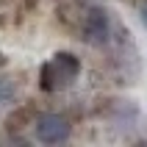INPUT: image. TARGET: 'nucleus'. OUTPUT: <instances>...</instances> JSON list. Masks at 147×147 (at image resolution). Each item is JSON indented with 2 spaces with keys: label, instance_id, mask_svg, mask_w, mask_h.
<instances>
[{
  "label": "nucleus",
  "instance_id": "nucleus-1",
  "mask_svg": "<svg viewBox=\"0 0 147 147\" xmlns=\"http://www.w3.org/2000/svg\"><path fill=\"white\" fill-rule=\"evenodd\" d=\"M78 72H81L78 56H72V53H56L50 61L42 64L39 83H42L45 92H58V89H64V86H69L78 78Z\"/></svg>",
  "mask_w": 147,
  "mask_h": 147
},
{
  "label": "nucleus",
  "instance_id": "nucleus-2",
  "mask_svg": "<svg viewBox=\"0 0 147 147\" xmlns=\"http://www.w3.org/2000/svg\"><path fill=\"white\" fill-rule=\"evenodd\" d=\"M75 28L81 33V39L89 42V45H103L111 36V20L100 6H86L81 11V17H78Z\"/></svg>",
  "mask_w": 147,
  "mask_h": 147
},
{
  "label": "nucleus",
  "instance_id": "nucleus-3",
  "mask_svg": "<svg viewBox=\"0 0 147 147\" xmlns=\"http://www.w3.org/2000/svg\"><path fill=\"white\" fill-rule=\"evenodd\" d=\"M72 133V125L64 114H56V111H47V114H39L36 122H33V136L39 144H64Z\"/></svg>",
  "mask_w": 147,
  "mask_h": 147
},
{
  "label": "nucleus",
  "instance_id": "nucleus-4",
  "mask_svg": "<svg viewBox=\"0 0 147 147\" xmlns=\"http://www.w3.org/2000/svg\"><path fill=\"white\" fill-rule=\"evenodd\" d=\"M14 100H17V81H11V78H0V108L11 106Z\"/></svg>",
  "mask_w": 147,
  "mask_h": 147
},
{
  "label": "nucleus",
  "instance_id": "nucleus-5",
  "mask_svg": "<svg viewBox=\"0 0 147 147\" xmlns=\"http://www.w3.org/2000/svg\"><path fill=\"white\" fill-rule=\"evenodd\" d=\"M139 20L144 22V28H147V0H144V3L139 6Z\"/></svg>",
  "mask_w": 147,
  "mask_h": 147
}]
</instances>
